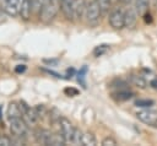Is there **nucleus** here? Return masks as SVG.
Instances as JSON below:
<instances>
[{
    "label": "nucleus",
    "mask_w": 157,
    "mask_h": 146,
    "mask_svg": "<svg viewBox=\"0 0 157 146\" xmlns=\"http://www.w3.org/2000/svg\"><path fill=\"white\" fill-rule=\"evenodd\" d=\"M102 9L98 4L97 0H92L87 4L86 12H85V20L86 23L90 27H96L101 22V16H102Z\"/></svg>",
    "instance_id": "1"
},
{
    "label": "nucleus",
    "mask_w": 157,
    "mask_h": 146,
    "mask_svg": "<svg viewBox=\"0 0 157 146\" xmlns=\"http://www.w3.org/2000/svg\"><path fill=\"white\" fill-rule=\"evenodd\" d=\"M61 0H47L45 5L43 6L42 11L39 12V18L43 23H49L52 22L55 16L58 15L60 10Z\"/></svg>",
    "instance_id": "2"
},
{
    "label": "nucleus",
    "mask_w": 157,
    "mask_h": 146,
    "mask_svg": "<svg viewBox=\"0 0 157 146\" xmlns=\"http://www.w3.org/2000/svg\"><path fill=\"white\" fill-rule=\"evenodd\" d=\"M10 123V129L13 135L25 139L28 135V124L23 120L22 115L21 117H15V118H9Z\"/></svg>",
    "instance_id": "3"
},
{
    "label": "nucleus",
    "mask_w": 157,
    "mask_h": 146,
    "mask_svg": "<svg viewBox=\"0 0 157 146\" xmlns=\"http://www.w3.org/2000/svg\"><path fill=\"white\" fill-rule=\"evenodd\" d=\"M136 118L141 123H144V124H146V125H148L151 128H156L157 129V110L144 108L142 110H139L136 113Z\"/></svg>",
    "instance_id": "4"
},
{
    "label": "nucleus",
    "mask_w": 157,
    "mask_h": 146,
    "mask_svg": "<svg viewBox=\"0 0 157 146\" xmlns=\"http://www.w3.org/2000/svg\"><path fill=\"white\" fill-rule=\"evenodd\" d=\"M109 25L113 29H121L125 27V11L120 7L114 9L109 15Z\"/></svg>",
    "instance_id": "5"
},
{
    "label": "nucleus",
    "mask_w": 157,
    "mask_h": 146,
    "mask_svg": "<svg viewBox=\"0 0 157 146\" xmlns=\"http://www.w3.org/2000/svg\"><path fill=\"white\" fill-rule=\"evenodd\" d=\"M18 106H20L21 115H22L23 120H25L28 125H34V124L39 120V118H38V115H37L34 108H31L26 102L21 101V102H18Z\"/></svg>",
    "instance_id": "6"
},
{
    "label": "nucleus",
    "mask_w": 157,
    "mask_h": 146,
    "mask_svg": "<svg viewBox=\"0 0 157 146\" xmlns=\"http://www.w3.org/2000/svg\"><path fill=\"white\" fill-rule=\"evenodd\" d=\"M59 125H60V133H61V135L64 136L66 144H67V142L72 144L74 135H75V128H74V125L71 124V121H70L69 119H66V118H60Z\"/></svg>",
    "instance_id": "7"
},
{
    "label": "nucleus",
    "mask_w": 157,
    "mask_h": 146,
    "mask_svg": "<svg viewBox=\"0 0 157 146\" xmlns=\"http://www.w3.org/2000/svg\"><path fill=\"white\" fill-rule=\"evenodd\" d=\"M20 6H21V0H2L1 7L4 12L11 17L20 15Z\"/></svg>",
    "instance_id": "8"
},
{
    "label": "nucleus",
    "mask_w": 157,
    "mask_h": 146,
    "mask_svg": "<svg viewBox=\"0 0 157 146\" xmlns=\"http://www.w3.org/2000/svg\"><path fill=\"white\" fill-rule=\"evenodd\" d=\"M139 12L135 7V4L132 2L126 10H125V27L126 28H134L137 23V17H139Z\"/></svg>",
    "instance_id": "9"
},
{
    "label": "nucleus",
    "mask_w": 157,
    "mask_h": 146,
    "mask_svg": "<svg viewBox=\"0 0 157 146\" xmlns=\"http://www.w3.org/2000/svg\"><path fill=\"white\" fill-rule=\"evenodd\" d=\"M60 10L67 21H74V0H61Z\"/></svg>",
    "instance_id": "10"
},
{
    "label": "nucleus",
    "mask_w": 157,
    "mask_h": 146,
    "mask_svg": "<svg viewBox=\"0 0 157 146\" xmlns=\"http://www.w3.org/2000/svg\"><path fill=\"white\" fill-rule=\"evenodd\" d=\"M86 7H87L86 0H74V18L82 20L85 17Z\"/></svg>",
    "instance_id": "11"
},
{
    "label": "nucleus",
    "mask_w": 157,
    "mask_h": 146,
    "mask_svg": "<svg viewBox=\"0 0 157 146\" xmlns=\"http://www.w3.org/2000/svg\"><path fill=\"white\" fill-rule=\"evenodd\" d=\"M134 96V93L129 90V87L126 88H119V90H114L112 92V97L119 102H123V101H128L130 99L131 97Z\"/></svg>",
    "instance_id": "12"
},
{
    "label": "nucleus",
    "mask_w": 157,
    "mask_h": 146,
    "mask_svg": "<svg viewBox=\"0 0 157 146\" xmlns=\"http://www.w3.org/2000/svg\"><path fill=\"white\" fill-rule=\"evenodd\" d=\"M50 137H52V133L48 130H44V129H38L34 133V139L40 145H49Z\"/></svg>",
    "instance_id": "13"
},
{
    "label": "nucleus",
    "mask_w": 157,
    "mask_h": 146,
    "mask_svg": "<svg viewBox=\"0 0 157 146\" xmlns=\"http://www.w3.org/2000/svg\"><path fill=\"white\" fill-rule=\"evenodd\" d=\"M33 12V7H32V0H22L21 1V6H20V16L23 20H28L31 17V13Z\"/></svg>",
    "instance_id": "14"
},
{
    "label": "nucleus",
    "mask_w": 157,
    "mask_h": 146,
    "mask_svg": "<svg viewBox=\"0 0 157 146\" xmlns=\"http://www.w3.org/2000/svg\"><path fill=\"white\" fill-rule=\"evenodd\" d=\"M129 81H130V83H132L134 86H136V87H139V88H146L147 87V82H146V79H145V76L144 75H141V74H131L130 76H129Z\"/></svg>",
    "instance_id": "15"
},
{
    "label": "nucleus",
    "mask_w": 157,
    "mask_h": 146,
    "mask_svg": "<svg viewBox=\"0 0 157 146\" xmlns=\"http://www.w3.org/2000/svg\"><path fill=\"white\" fill-rule=\"evenodd\" d=\"M134 4H135V7L140 16H144L148 11L150 0H134Z\"/></svg>",
    "instance_id": "16"
},
{
    "label": "nucleus",
    "mask_w": 157,
    "mask_h": 146,
    "mask_svg": "<svg viewBox=\"0 0 157 146\" xmlns=\"http://www.w3.org/2000/svg\"><path fill=\"white\" fill-rule=\"evenodd\" d=\"M82 145L83 146H94V145H97L96 136L92 133H83L82 134Z\"/></svg>",
    "instance_id": "17"
},
{
    "label": "nucleus",
    "mask_w": 157,
    "mask_h": 146,
    "mask_svg": "<svg viewBox=\"0 0 157 146\" xmlns=\"http://www.w3.org/2000/svg\"><path fill=\"white\" fill-rule=\"evenodd\" d=\"M153 104H155V102L152 99H136L135 101V106L141 107V108H150Z\"/></svg>",
    "instance_id": "18"
},
{
    "label": "nucleus",
    "mask_w": 157,
    "mask_h": 146,
    "mask_svg": "<svg viewBox=\"0 0 157 146\" xmlns=\"http://www.w3.org/2000/svg\"><path fill=\"white\" fill-rule=\"evenodd\" d=\"M47 0H32V7H33V12L39 13L43 9V6L45 5Z\"/></svg>",
    "instance_id": "19"
},
{
    "label": "nucleus",
    "mask_w": 157,
    "mask_h": 146,
    "mask_svg": "<svg viewBox=\"0 0 157 146\" xmlns=\"http://www.w3.org/2000/svg\"><path fill=\"white\" fill-rule=\"evenodd\" d=\"M108 49H109V45H108V44L97 45V47L93 49V55H94V56H101V55H103Z\"/></svg>",
    "instance_id": "20"
},
{
    "label": "nucleus",
    "mask_w": 157,
    "mask_h": 146,
    "mask_svg": "<svg viewBox=\"0 0 157 146\" xmlns=\"http://www.w3.org/2000/svg\"><path fill=\"white\" fill-rule=\"evenodd\" d=\"M34 110H36V113H37V115H38L39 119L44 118V117L47 115V113H48L47 108H45L43 104H37V106L34 107Z\"/></svg>",
    "instance_id": "21"
},
{
    "label": "nucleus",
    "mask_w": 157,
    "mask_h": 146,
    "mask_svg": "<svg viewBox=\"0 0 157 146\" xmlns=\"http://www.w3.org/2000/svg\"><path fill=\"white\" fill-rule=\"evenodd\" d=\"M102 11L103 12H107L109 9H110V5H112V0H97Z\"/></svg>",
    "instance_id": "22"
},
{
    "label": "nucleus",
    "mask_w": 157,
    "mask_h": 146,
    "mask_svg": "<svg viewBox=\"0 0 157 146\" xmlns=\"http://www.w3.org/2000/svg\"><path fill=\"white\" fill-rule=\"evenodd\" d=\"M102 145H103V146H114V145H117V140L113 139L112 136H108V137L103 139Z\"/></svg>",
    "instance_id": "23"
},
{
    "label": "nucleus",
    "mask_w": 157,
    "mask_h": 146,
    "mask_svg": "<svg viewBox=\"0 0 157 146\" xmlns=\"http://www.w3.org/2000/svg\"><path fill=\"white\" fill-rule=\"evenodd\" d=\"M64 93L67 94V96H70V97H74V96H77L78 94V91L76 88H74V87H66L64 90Z\"/></svg>",
    "instance_id": "24"
},
{
    "label": "nucleus",
    "mask_w": 157,
    "mask_h": 146,
    "mask_svg": "<svg viewBox=\"0 0 157 146\" xmlns=\"http://www.w3.org/2000/svg\"><path fill=\"white\" fill-rule=\"evenodd\" d=\"M11 145V139L7 136H0V146H9Z\"/></svg>",
    "instance_id": "25"
},
{
    "label": "nucleus",
    "mask_w": 157,
    "mask_h": 146,
    "mask_svg": "<svg viewBox=\"0 0 157 146\" xmlns=\"http://www.w3.org/2000/svg\"><path fill=\"white\" fill-rule=\"evenodd\" d=\"M150 86L153 87L155 90H157V77H152L150 80Z\"/></svg>",
    "instance_id": "26"
},
{
    "label": "nucleus",
    "mask_w": 157,
    "mask_h": 146,
    "mask_svg": "<svg viewBox=\"0 0 157 146\" xmlns=\"http://www.w3.org/2000/svg\"><path fill=\"white\" fill-rule=\"evenodd\" d=\"M25 70H26L25 65H17V67H16V72H23Z\"/></svg>",
    "instance_id": "27"
},
{
    "label": "nucleus",
    "mask_w": 157,
    "mask_h": 146,
    "mask_svg": "<svg viewBox=\"0 0 157 146\" xmlns=\"http://www.w3.org/2000/svg\"><path fill=\"white\" fill-rule=\"evenodd\" d=\"M119 2H123V4H128V2H130L131 0H118Z\"/></svg>",
    "instance_id": "28"
},
{
    "label": "nucleus",
    "mask_w": 157,
    "mask_h": 146,
    "mask_svg": "<svg viewBox=\"0 0 157 146\" xmlns=\"http://www.w3.org/2000/svg\"><path fill=\"white\" fill-rule=\"evenodd\" d=\"M1 115H2V108H1V106H0V119H1Z\"/></svg>",
    "instance_id": "29"
}]
</instances>
